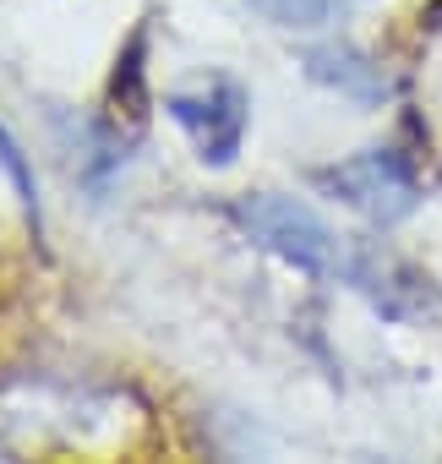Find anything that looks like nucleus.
<instances>
[{
    "instance_id": "f03ea898",
    "label": "nucleus",
    "mask_w": 442,
    "mask_h": 464,
    "mask_svg": "<svg viewBox=\"0 0 442 464\" xmlns=\"http://www.w3.org/2000/svg\"><path fill=\"white\" fill-rule=\"evenodd\" d=\"M322 186L333 197H344L350 208H360L371 224H399L415 208V175L393 148H371V153H355V159L322 169Z\"/></svg>"
},
{
    "instance_id": "f257e3e1",
    "label": "nucleus",
    "mask_w": 442,
    "mask_h": 464,
    "mask_svg": "<svg viewBox=\"0 0 442 464\" xmlns=\"http://www.w3.org/2000/svg\"><path fill=\"white\" fill-rule=\"evenodd\" d=\"M235 218L268 252H279L284 263H295L306 274H344V279H355V268H360V252H350L317 213H306L290 197H252V202L235 208Z\"/></svg>"
},
{
    "instance_id": "39448f33",
    "label": "nucleus",
    "mask_w": 442,
    "mask_h": 464,
    "mask_svg": "<svg viewBox=\"0 0 442 464\" xmlns=\"http://www.w3.org/2000/svg\"><path fill=\"white\" fill-rule=\"evenodd\" d=\"M252 6H263L274 23H290V28H306V23H322L333 12V0H252Z\"/></svg>"
},
{
    "instance_id": "7ed1b4c3",
    "label": "nucleus",
    "mask_w": 442,
    "mask_h": 464,
    "mask_svg": "<svg viewBox=\"0 0 442 464\" xmlns=\"http://www.w3.org/2000/svg\"><path fill=\"white\" fill-rule=\"evenodd\" d=\"M169 110H175V121L197 137V148H202L207 164H230V159H235L241 131H246V93H241V88L213 82V88L197 93V99H191V93L169 99Z\"/></svg>"
},
{
    "instance_id": "20e7f679",
    "label": "nucleus",
    "mask_w": 442,
    "mask_h": 464,
    "mask_svg": "<svg viewBox=\"0 0 442 464\" xmlns=\"http://www.w3.org/2000/svg\"><path fill=\"white\" fill-rule=\"evenodd\" d=\"M312 72H317L322 82H333V88L355 93L360 104H377V99H388V77H382L371 61H360L355 50H317V55H312Z\"/></svg>"
}]
</instances>
